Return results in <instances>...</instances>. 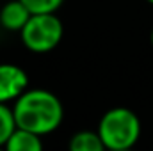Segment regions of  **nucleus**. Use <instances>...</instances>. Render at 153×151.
Here are the masks:
<instances>
[{
	"label": "nucleus",
	"instance_id": "obj_1",
	"mask_svg": "<svg viewBox=\"0 0 153 151\" xmlns=\"http://www.w3.org/2000/svg\"><path fill=\"white\" fill-rule=\"evenodd\" d=\"M18 128L38 135L55 132L64 119L62 101L46 89H27L13 107Z\"/></svg>",
	"mask_w": 153,
	"mask_h": 151
},
{
	"label": "nucleus",
	"instance_id": "obj_2",
	"mask_svg": "<svg viewBox=\"0 0 153 151\" xmlns=\"http://www.w3.org/2000/svg\"><path fill=\"white\" fill-rule=\"evenodd\" d=\"M96 132L107 150H132L141 137V121L126 107H114L102 115Z\"/></svg>",
	"mask_w": 153,
	"mask_h": 151
},
{
	"label": "nucleus",
	"instance_id": "obj_3",
	"mask_svg": "<svg viewBox=\"0 0 153 151\" xmlns=\"http://www.w3.org/2000/svg\"><path fill=\"white\" fill-rule=\"evenodd\" d=\"M64 36V27L57 13L32 14L27 25L20 30L23 46L32 53H48L59 46Z\"/></svg>",
	"mask_w": 153,
	"mask_h": 151
},
{
	"label": "nucleus",
	"instance_id": "obj_4",
	"mask_svg": "<svg viewBox=\"0 0 153 151\" xmlns=\"http://www.w3.org/2000/svg\"><path fill=\"white\" fill-rule=\"evenodd\" d=\"M29 89V76L23 68L4 62L0 64V103L16 101Z\"/></svg>",
	"mask_w": 153,
	"mask_h": 151
},
{
	"label": "nucleus",
	"instance_id": "obj_5",
	"mask_svg": "<svg viewBox=\"0 0 153 151\" xmlns=\"http://www.w3.org/2000/svg\"><path fill=\"white\" fill-rule=\"evenodd\" d=\"M30 16H32V13L22 0H9L0 9V25L5 30L20 32L27 25Z\"/></svg>",
	"mask_w": 153,
	"mask_h": 151
},
{
	"label": "nucleus",
	"instance_id": "obj_6",
	"mask_svg": "<svg viewBox=\"0 0 153 151\" xmlns=\"http://www.w3.org/2000/svg\"><path fill=\"white\" fill-rule=\"evenodd\" d=\"M5 151H43L41 135L23 128H16L14 133L5 142Z\"/></svg>",
	"mask_w": 153,
	"mask_h": 151
},
{
	"label": "nucleus",
	"instance_id": "obj_7",
	"mask_svg": "<svg viewBox=\"0 0 153 151\" xmlns=\"http://www.w3.org/2000/svg\"><path fill=\"white\" fill-rule=\"evenodd\" d=\"M68 151H107V148L98 132L82 130L70 139Z\"/></svg>",
	"mask_w": 153,
	"mask_h": 151
},
{
	"label": "nucleus",
	"instance_id": "obj_8",
	"mask_svg": "<svg viewBox=\"0 0 153 151\" xmlns=\"http://www.w3.org/2000/svg\"><path fill=\"white\" fill-rule=\"evenodd\" d=\"M16 128L18 124L13 109H9L7 103H0V146H5V142L9 141V137L14 133Z\"/></svg>",
	"mask_w": 153,
	"mask_h": 151
},
{
	"label": "nucleus",
	"instance_id": "obj_9",
	"mask_svg": "<svg viewBox=\"0 0 153 151\" xmlns=\"http://www.w3.org/2000/svg\"><path fill=\"white\" fill-rule=\"evenodd\" d=\"M22 2L29 7V11L32 14H39V13H57L62 7V4H64V0H22Z\"/></svg>",
	"mask_w": 153,
	"mask_h": 151
},
{
	"label": "nucleus",
	"instance_id": "obj_10",
	"mask_svg": "<svg viewBox=\"0 0 153 151\" xmlns=\"http://www.w3.org/2000/svg\"><path fill=\"white\" fill-rule=\"evenodd\" d=\"M107 151H134V150H107Z\"/></svg>",
	"mask_w": 153,
	"mask_h": 151
},
{
	"label": "nucleus",
	"instance_id": "obj_11",
	"mask_svg": "<svg viewBox=\"0 0 153 151\" xmlns=\"http://www.w3.org/2000/svg\"><path fill=\"white\" fill-rule=\"evenodd\" d=\"M150 41H152V46H153V30H152V36H150Z\"/></svg>",
	"mask_w": 153,
	"mask_h": 151
},
{
	"label": "nucleus",
	"instance_id": "obj_12",
	"mask_svg": "<svg viewBox=\"0 0 153 151\" xmlns=\"http://www.w3.org/2000/svg\"><path fill=\"white\" fill-rule=\"evenodd\" d=\"M0 151H5V148H4V146H0Z\"/></svg>",
	"mask_w": 153,
	"mask_h": 151
},
{
	"label": "nucleus",
	"instance_id": "obj_13",
	"mask_svg": "<svg viewBox=\"0 0 153 151\" xmlns=\"http://www.w3.org/2000/svg\"><path fill=\"white\" fill-rule=\"evenodd\" d=\"M146 2H148V4H152V5H153V0H146Z\"/></svg>",
	"mask_w": 153,
	"mask_h": 151
}]
</instances>
